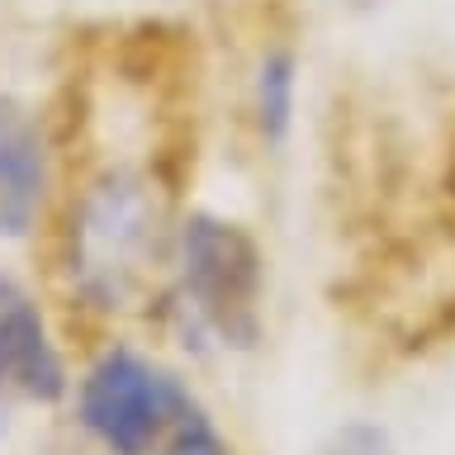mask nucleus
Instances as JSON below:
<instances>
[{
  "mask_svg": "<svg viewBox=\"0 0 455 455\" xmlns=\"http://www.w3.org/2000/svg\"><path fill=\"white\" fill-rule=\"evenodd\" d=\"M351 446H355V432L347 436L341 455H384V446H379V436H375V432H361V451H351Z\"/></svg>",
  "mask_w": 455,
  "mask_h": 455,
  "instance_id": "obj_8",
  "label": "nucleus"
},
{
  "mask_svg": "<svg viewBox=\"0 0 455 455\" xmlns=\"http://www.w3.org/2000/svg\"><path fill=\"white\" fill-rule=\"evenodd\" d=\"M256 109H261L266 133H284L294 109V57L290 52H270L261 62V81H256Z\"/></svg>",
  "mask_w": 455,
  "mask_h": 455,
  "instance_id": "obj_6",
  "label": "nucleus"
},
{
  "mask_svg": "<svg viewBox=\"0 0 455 455\" xmlns=\"http://www.w3.org/2000/svg\"><path fill=\"white\" fill-rule=\"evenodd\" d=\"M0 394L28 403H57L67 394V365L48 318L14 275L0 270Z\"/></svg>",
  "mask_w": 455,
  "mask_h": 455,
  "instance_id": "obj_4",
  "label": "nucleus"
},
{
  "mask_svg": "<svg viewBox=\"0 0 455 455\" xmlns=\"http://www.w3.org/2000/svg\"><path fill=\"white\" fill-rule=\"evenodd\" d=\"M180 280L199 318L223 337H251L261 294V251L237 223L199 213L180 228Z\"/></svg>",
  "mask_w": 455,
  "mask_h": 455,
  "instance_id": "obj_2",
  "label": "nucleus"
},
{
  "mask_svg": "<svg viewBox=\"0 0 455 455\" xmlns=\"http://www.w3.org/2000/svg\"><path fill=\"white\" fill-rule=\"evenodd\" d=\"M152 247V209L142 185L105 180L85 195L71 228V270L100 299H119Z\"/></svg>",
  "mask_w": 455,
  "mask_h": 455,
  "instance_id": "obj_3",
  "label": "nucleus"
},
{
  "mask_svg": "<svg viewBox=\"0 0 455 455\" xmlns=\"http://www.w3.org/2000/svg\"><path fill=\"white\" fill-rule=\"evenodd\" d=\"M48 195V148L38 119L20 100L0 95V237H24Z\"/></svg>",
  "mask_w": 455,
  "mask_h": 455,
  "instance_id": "obj_5",
  "label": "nucleus"
},
{
  "mask_svg": "<svg viewBox=\"0 0 455 455\" xmlns=\"http://www.w3.org/2000/svg\"><path fill=\"white\" fill-rule=\"evenodd\" d=\"M162 455H228V446H223L219 427H213L204 412L190 403V408H185V418L176 422V432L166 436Z\"/></svg>",
  "mask_w": 455,
  "mask_h": 455,
  "instance_id": "obj_7",
  "label": "nucleus"
},
{
  "mask_svg": "<svg viewBox=\"0 0 455 455\" xmlns=\"http://www.w3.org/2000/svg\"><path fill=\"white\" fill-rule=\"evenodd\" d=\"M185 408L190 394L138 351L100 355L81 379V422L109 455H152L166 446Z\"/></svg>",
  "mask_w": 455,
  "mask_h": 455,
  "instance_id": "obj_1",
  "label": "nucleus"
}]
</instances>
